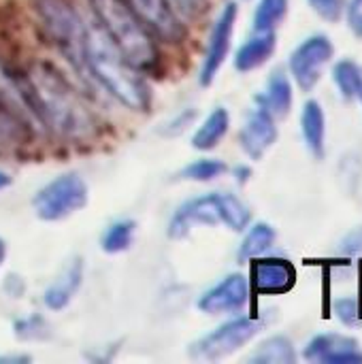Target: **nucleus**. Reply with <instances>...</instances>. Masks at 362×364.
<instances>
[{
  "instance_id": "1",
  "label": "nucleus",
  "mask_w": 362,
  "mask_h": 364,
  "mask_svg": "<svg viewBox=\"0 0 362 364\" xmlns=\"http://www.w3.org/2000/svg\"><path fill=\"white\" fill-rule=\"evenodd\" d=\"M28 77L34 85L38 115L45 130L77 143L90 141L98 134L100 124L87 100L51 62H34L28 68Z\"/></svg>"
},
{
  "instance_id": "2",
  "label": "nucleus",
  "mask_w": 362,
  "mask_h": 364,
  "mask_svg": "<svg viewBox=\"0 0 362 364\" xmlns=\"http://www.w3.org/2000/svg\"><path fill=\"white\" fill-rule=\"evenodd\" d=\"M87 68L92 81L105 87L117 102L137 113H147L151 107V90L141 70H137L124 53L113 45L102 26L92 17L87 23Z\"/></svg>"
},
{
  "instance_id": "3",
  "label": "nucleus",
  "mask_w": 362,
  "mask_h": 364,
  "mask_svg": "<svg viewBox=\"0 0 362 364\" xmlns=\"http://www.w3.org/2000/svg\"><path fill=\"white\" fill-rule=\"evenodd\" d=\"M92 17L102 26L113 45L143 75L160 70V49L151 30L126 0H90Z\"/></svg>"
},
{
  "instance_id": "4",
  "label": "nucleus",
  "mask_w": 362,
  "mask_h": 364,
  "mask_svg": "<svg viewBox=\"0 0 362 364\" xmlns=\"http://www.w3.org/2000/svg\"><path fill=\"white\" fill-rule=\"evenodd\" d=\"M36 15L53 41L55 49L66 58L75 73L85 81L94 83L87 68V21L73 6L70 0H34Z\"/></svg>"
},
{
  "instance_id": "5",
  "label": "nucleus",
  "mask_w": 362,
  "mask_h": 364,
  "mask_svg": "<svg viewBox=\"0 0 362 364\" xmlns=\"http://www.w3.org/2000/svg\"><path fill=\"white\" fill-rule=\"evenodd\" d=\"M262 328H265L262 318L241 316V318L228 320L222 326L213 328L211 333L198 337L194 343H190L188 356L198 363L224 360V358L233 356L235 352H239L241 348H245L252 339H256V335Z\"/></svg>"
},
{
  "instance_id": "6",
  "label": "nucleus",
  "mask_w": 362,
  "mask_h": 364,
  "mask_svg": "<svg viewBox=\"0 0 362 364\" xmlns=\"http://www.w3.org/2000/svg\"><path fill=\"white\" fill-rule=\"evenodd\" d=\"M87 200L90 190L83 177L77 173H62L34 194L32 209L43 222H62L81 211Z\"/></svg>"
},
{
  "instance_id": "7",
  "label": "nucleus",
  "mask_w": 362,
  "mask_h": 364,
  "mask_svg": "<svg viewBox=\"0 0 362 364\" xmlns=\"http://www.w3.org/2000/svg\"><path fill=\"white\" fill-rule=\"evenodd\" d=\"M0 105L36 134L45 130L41 124L36 94L28 77V70L26 73L19 70L2 55H0Z\"/></svg>"
},
{
  "instance_id": "8",
  "label": "nucleus",
  "mask_w": 362,
  "mask_h": 364,
  "mask_svg": "<svg viewBox=\"0 0 362 364\" xmlns=\"http://www.w3.org/2000/svg\"><path fill=\"white\" fill-rule=\"evenodd\" d=\"M333 55H335V45L322 32L307 36L294 47L288 60V68L301 92H312L320 83L322 73L326 64L333 60Z\"/></svg>"
},
{
  "instance_id": "9",
  "label": "nucleus",
  "mask_w": 362,
  "mask_h": 364,
  "mask_svg": "<svg viewBox=\"0 0 362 364\" xmlns=\"http://www.w3.org/2000/svg\"><path fill=\"white\" fill-rule=\"evenodd\" d=\"M237 15H239V6L237 2H226L224 9L220 11L211 34H209V43L205 49V58L198 70V83L201 87H209L220 68L224 66L228 51H230V43H233V32H235V23H237Z\"/></svg>"
},
{
  "instance_id": "10",
  "label": "nucleus",
  "mask_w": 362,
  "mask_h": 364,
  "mask_svg": "<svg viewBox=\"0 0 362 364\" xmlns=\"http://www.w3.org/2000/svg\"><path fill=\"white\" fill-rule=\"evenodd\" d=\"M250 279L243 273H230L213 288L203 292L196 301V307L207 316L239 314L250 303Z\"/></svg>"
},
{
  "instance_id": "11",
  "label": "nucleus",
  "mask_w": 362,
  "mask_h": 364,
  "mask_svg": "<svg viewBox=\"0 0 362 364\" xmlns=\"http://www.w3.org/2000/svg\"><path fill=\"white\" fill-rule=\"evenodd\" d=\"M126 4L162 43L177 45L186 38L188 30L169 0H126Z\"/></svg>"
},
{
  "instance_id": "12",
  "label": "nucleus",
  "mask_w": 362,
  "mask_h": 364,
  "mask_svg": "<svg viewBox=\"0 0 362 364\" xmlns=\"http://www.w3.org/2000/svg\"><path fill=\"white\" fill-rule=\"evenodd\" d=\"M252 277L250 288L256 294H286L297 284V269L290 260L277 256H260L250 260Z\"/></svg>"
},
{
  "instance_id": "13",
  "label": "nucleus",
  "mask_w": 362,
  "mask_h": 364,
  "mask_svg": "<svg viewBox=\"0 0 362 364\" xmlns=\"http://www.w3.org/2000/svg\"><path fill=\"white\" fill-rule=\"evenodd\" d=\"M277 141V124L273 113L258 105L247 113L241 130H239V145L243 154L252 160H262V156L275 145Z\"/></svg>"
},
{
  "instance_id": "14",
  "label": "nucleus",
  "mask_w": 362,
  "mask_h": 364,
  "mask_svg": "<svg viewBox=\"0 0 362 364\" xmlns=\"http://www.w3.org/2000/svg\"><path fill=\"white\" fill-rule=\"evenodd\" d=\"M303 358L318 364H362V348L354 337L324 333L309 339Z\"/></svg>"
},
{
  "instance_id": "15",
  "label": "nucleus",
  "mask_w": 362,
  "mask_h": 364,
  "mask_svg": "<svg viewBox=\"0 0 362 364\" xmlns=\"http://www.w3.org/2000/svg\"><path fill=\"white\" fill-rule=\"evenodd\" d=\"M215 226L220 224L218 213V192L196 196L192 200H186L171 218L169 222V239H186L194 226Z\"/></svg>"
},
{
  "instance_id": "16",
  "label": "nucleus",
  "mask_w": 362,
  "mask_h": 364,
  "mask_svg": "<svg viewBox=\"0 0 362 364\" xmlns=\"http://www.w3.org/2000/svg\"><path fill=\"white\" fill-rule=\"evenodd\" d=\"M85 275V262L81 256H73L62 271L55 275V279L47 286L43 292V303L49 311H62L64 307L70 305L75 294L79 292Z\"/></svg>"
},
{
  "instance_id": "17",
  "label": "nucleus",
  "mask_w": 362,
  "mask_h": 364,
  "mask_svg": "<svg viewBox=\"0 0 362 364\" xmlns=\"http://www.w3.org/2000/svg\"><path fill=\"white\" fill-rule=\"evenodd\" d=\"M277 47L275 32H252V36L237 49L235 53V68L239 73H252L265 66Z\"/></svg>"
},
{
  "instance_id": "18",
  "label": "nucleus",
  "mask_w": 362,
  "mask_h": 364,
  "mask_svg": "<svg viewBox=\"0 0 362 364\" xmlns=\"http://www.w3.org/2000/svg\"><path fill=\"white\" fill-rule=\"evenodd\" d=\"M301 132L309 154L316 160L326 156V115L318 100H307L301 113Z\"/></svg>"
},
{
  "instance_id": "19",
  "label": "nucleus",
  "mask_w": 362,
  "mask_h": 364,
  "mask_svg": "<svg viewBox=\"0 0 362 364\" xmlns=\"http://www.w3.org/2000/svg\"><path fill=\"white\" fill-rule=\"evenodd\" d=\"M292 100H294L292 81L288 79V75L282 68H277V70L271 73L265 92L256 96V102L262 105V107H267L273 113L275 119H284V117L290 115Z\"/></svg>"
},
{
  "instance_id": "20",
  "label": "nucleus",
  "mask_w": 362,
  "mask_h": 364,
  "mask_svg": "<svg viewBox=\"0 0 362 364\" xmlns=\"http://www.w3.org/2000/svg\"><path fill=\"white\" fill-rule=\"evenodd\" d=\"M230 126V113L226 107H215L207 119L198 126V130L192 136V147L198 151H211L220 145V141L226 136Z\"/></svg>"
},
{
  "instance_id": "21",
  "label": "nucleus",
  "mask_w": 362,
  "mask_h": 364,
  "mask_svg": "<svg viewBox=\"0 0 362 364\" xmlns=\"http://www.w3.org/2000/svg\"><path fill=\"white\" fill-rule=\"evenodd\" d=\"M294 343L286 335H273L265 339L250 356L247 363L252 364H294L297 363Z\"/></svg>"
},
{
  "instance_id": "22",
  "label": "nucleus",
  "mask_w": 362,
  "mask_h": 364,
  "mask_svg": "<svg viewBox=\"0 0 362 364\" xmlns=\"http://www.w3.org/2000/svg\"><path fill=\"white\" fill-rule=\"evenodd\" d=\"M275 237H277V235H275V228H273L271 224H267V222H256V224L247 230V235L243 237V241H241V245H239V254H237L239 262H250V260H254V258L265 256V254L273 247Z\"/></svg>"
},
{
  "instance_id": "23",
  "label": "nucleus",
  "mask_w": 362,
  "mask_h": 364,
  "mask_svg": "<svg viewBox=\"0 0 362 364\" xmlns=\"http://www.w3.org/2000/svg\"><path fill=\"white\" fill-rule=\"evenodd\" d=\"M218 213H220V224L228 226L235 232H243L252 222L250 207L230 192H218Z\"/></svg>"
},
{
  "instance_id": "24",
  "label": "nucleus",
  "mask_w": 362,
  "mask_h": 364,
  "mask_svg": "<svg viewBox=\"0 0 362 364\" xmlns=\"http://www.w3.org/2000/svg\"><path fill=\"white\" fill-rule=\"evenodd\" d=\"M34 136H36L34 130H30L23 122H19L0 105V151L2 154L28 145Z\"/></svg>"
},
{
  "instance_id": "25",
  "label": "nucleus",
  "mask_w": 362,
  "mask_h": 364,
  "mask_svg": "<svg viewBox=\"0 0 362 364\" xmlns=\"http://www.w3.org/2000/svg\"><path fill=\"white\" fill-rule=\"evenodd\" d=\"M333 81L339 94L348 100L362 102V66L354 60H339L333 68Z\"/></svg>"
},
{
  "instance_id": "26",
  "label": "nucleus",
  "mask_w": 362,
  "mask_h": 364,
  "mask_svg": "<svg viewBox=\"0 0 362 364\" xmlns=\"http://www.w3.org/2000/svg\"><path fill=\"white\" fill-rule=\"evenodd\" d=\"M288 15V0H260L254 19H252V32H275L280 23Z\"/></svg>"
},
{
  "instance_id": "27",
  "label": "nucleus",
  "mask_w": 362,
  "mask_h": 364,
  "mask_svg": "<svg viewBox=\"0 0 362 364\" xmlns=\"http://www.w3.org/2000/svg\"><path fill=\"white\" fill-rule=\"evenodd\" d=\"M228 171L224 160L218 158H198L190 164H186L179 173L177 179L179 181H196V183H207L213 181L218 177H222Z\"/></svg>"
},
{
  "instance_id": "28",
  "label": "nucleus",
  "mask_w": 362,
  "mask_h": 364,
  "mask_svg": "<svg viewBox=\"0 0 362 364\" xmlns=\"http://www.w3.org/2000/svg\"><path fill=\"white\" fill-rule=\"evenodd\" d=\"M134 230H137V224L132 220L113 222L100 239V250L105 254H122V252L130 250V245L134 241Z\"/></svg>"
},
{
  "instance_id": "29",
  "label": "nucleus",
  "mask_w": 362,
  "mask_h": 364,
  "mask_svg": "<svg viewBox=\"0 0 362 364\" xmlns=\"http://www.w3.org/2000/svg\"><path fill=\"white\" fill-rule=\"evenodd\" d=\"M13 337L21 343H41L49 341L53 337V331L43 316L32 314L13 322Z\"/></svg>"
},
{
  "instance_id": "30",
  "label": "nucleus",
  "mask_w": 362,
  "mask_h": 364,
  "mask_svg": "<svg viewBox=\"0 0 362 364\" xmlns=\"http://www.w3.org/2000/svg\"><path fill=\"white\" fill-rule=\"evenodd\" d=\"M335 318L348 326V328H361L362 326V301L356 296H341L333 305Z\"/></svg>"
},
{
  "instance_id": "31",
  "label": "nucleus",
  "mask_w": 362,
  "mask_h": 364,
  "mask_svg": "<svg viewBox=\"0 0 362 364\" xmlns=\"http://www.w3.org/2000/svg\"><path fill=\"white\" fill-rule=\"evenodd\" d=\"M307 2L314 9V13L320 15L324 21L337 23L344 17V9H346L344 0H307Z\"/></svg>"
},
{
  "instance_id": "32",
  "label": "nucleus",
  "mask_w": 362,
  "mask_h": 364,
  "mask_svg": "<svg viewBox=\"0 0 362 364\" xmlns=\"http://www.w3.org/2000/svg\"><path fill=\"white\" fill-rule=\"evenodd\" d=\"M169 2L177 11V15L186 17V19L198 17L207 9V4H209V0H169Z\"/></svg>"
},
{
  "instance_id": "33",
  "label": "nucleus",
  "mask_w": 362,
  "mask_h": 364,
  "mask_svg": "<svg viewBox=\"0 0 362 364\" xmlns=\"http://www.w3.org/2000/svg\"><path fill=\"white\" fill-rule=\"evenodd\" d=\"M339 254L346 256V258H354V256L362 254V226L361 228H356V230H352V232H348V235L341 239V243H339Z\"/></svg>"
},
{
  "instance_id": "34",
  "label": "nucleus",
  "mask_w": 362,
  "mask_h": 364,
  "mask_svg": "<svg viewBox=\"0 0 362 364\" xmlns=\"http://www.w3.org/2000/svg\"><path fill=\"white\" fill-rule=\"evenodd\" d=\"M344 15H346L348 28L358 38H362V0H350L344 9Z\"/></svg>"
},
{
  "instance_id": "35",
  "label": "nucleus",
  "mask_w": 362,
  "mask_h": 364,
  "mask_svg": "<svg viewBox=\"0 0 362 364\" xmlns=\"http://www.w3.org/2000/svg\"><path fill=\"white\" fill-rule=\"evenodd\" d=\"M2 290L9 299H21L26 294V282H23V277L9 273L2 282Z\"/></svg>"
},
{
  "instance_id": "36",
  "label": "nucleus",
  "mask_w": 362,
  "mask_h": 364,
  "mask_svg": "<svg viewBox=\"0 0 362 364\" xmlns=\"http://www.w3.org/2000/svg\"><path fill=\"white\" fill-rule=\"evenodd\" d=\"M194 117H196V109H186V111H181V113L177 115L175 122L166 124L169 130H164V132H166V134H179V132H183V130L194 122Z\"/></svg>"
},
{
  "instance_id": "37",
  "label": "nucleus",
  "mask_w": 362,
  "mask_h": 364,
  "mask_svg": "<svg viewBox=\"0 0 362 364\" xmlns=\"http://www.w3.org/2000/svg\"><path fill=\"white\" fill-rule=\"evenodd\" d=\"M32 358L28 354H2L0 356V364H26Z\"/></svg>"
},
{
  "instance_id": "38",
  "label": "nucleus",
  "mask_w": 362,
  "mask_h": 364,
  "mask_svg": "<svg viewBox=\"0 0 362 364\" xmlns=\"http://www.w3.org/2000/svg\"><path fill=\"white\" fill-rule=\"evenodd\" d=\"M235 179H237V183H241V186H245L247 181H250V177H252V168L250 166H245V164H241V166H235Z\"/></svg>"
},
{
  "instance_id": "39",
  "label": "nucleus",
  "mask_w": 362,
  "mask_h": 364,
  "mask_svg": "<svg viewBox=\"0 0 362 364\" xmlns=\"http://www.w3.org/2000/svg\"><path fill=\"white\" fill-rule=\"evenodd\" d=\"M11 186V177L4 173V171H0V190H4V188H9Z\"/></svg>"
},
{
  "instance_id": "40",
  "label": "nucleus",
  "mask_w": 362,
  "mask_h": 364,
  "mask_svg": "<svg viewBox=\"0 0 362 364\" xmlns=\"http://www.w3.org/2000/svg\"><path fill=\"white\" fill-rule=\"evenodd\" d=\"M4 258H6V243L0 239V267H2V262H4Z\"/></svg>"
}]
</instances>
